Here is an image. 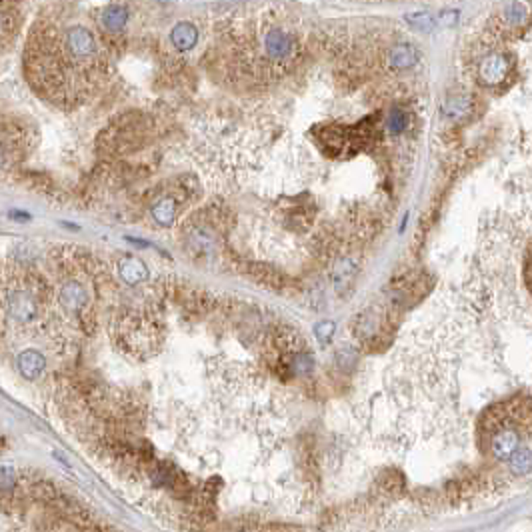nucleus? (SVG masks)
I'll list each match as a JSON object with an SVG mask.
<instances>
[{"mask_svg":"<svg viewBox=\"0 0 532 532\" xmlns=\"http://www.w3.org/2000/svg\"><path fill=\"white\" fill-rule=\"evenodd\" d=\"M38 279H13L6 280L4 286V310L6 316L18 327H30L37 325L38 318L42 316V310L47 301L42 294H38Z\"/></svg>","mask_w":532,"mask_h":532,"instance_id":"1","label":"nucleus"},{"mask_svg":"<svg viewBox=\"0 0 532 532\" xmlns=\"http://www.w3.org/2000/svg\"><path fill=\"white\" fill-rule=\"evenodd\" d=\"M508 71H510V62L504 54L500 52H495V54H488L486 59H483L480 62V78H483L484 85L495 86L500 85L504 78H507Z\"/></svg>","mask_w":532,"mask_h":532,"instance_id":"2","label":"nucleus"},{"mask_svg":"<svg viewBox=\"0 0 532 532\" xmlns=\"http://www.w3.org/2000/svg\"><path fill=\"white\" fill-rule=\"evenodd\" d=\"M66 47L76 59H88L97 52L95 37L83 26H74L66 32Z\"/></svg>","mask_w":532,"mask_h":532,"instance_id":"3","label":"nucleus"},{"mask_svg":"<svg viewBox=\"0 0 532 532\" xmlns=\"http://www.w3.org/2000/svg\"><path fill=\"white\" fill-rule=\"evenodd\" d=\"M265 49L266 54L274 61H282L291 54L292 40L286 32L282 30H270L265 37Z\"/></svg>","mask_w":532,"mask_h":532,"instance_id":"4","label":"nucleus"},{"mask_svg":"<svg viewBox=\"0 0 532 532\" xmlns=\"http://www.w3.org/2000/svg\"><path fill=\"white\" fill-rule=\"evenodd\" d=\"M519 445L520 438L514 430H502L492 438V452L498 460H508L519 450Z\"/></svg>","mask_w":532,"mask_h":532,"instance_id":"5","label":"nucleus"},{"mask_svg":"<svg viewBox=\"0 0 532 532\" xmlns=\"http://www.w3.org/2000/svg\"><path fill=\"white\" fill-rule=\"evenodd\" d=\"M170 42L179 50H191L198 42V30L191 23H179L170 30Z\"/></svg>","mask_w":532,"mask_h":532,"instance_id":"6","label":"nucleus"},{"mask_svg":"<svg viewBox=\"0 0 532 532\" xmlns=\"http://www.w3.org/2000/svg\"><path fill=\"white\" fill-rule=\"evenodd\" d=\"M16 366H18L20 375L25 376V378H37L44 370L47 361H44V356L38 351H25L18 356Z\"/></svg>","mask_w":532,"mask_h":532,"instance_id":"7","label":"nucleus"},{"mask_svg":"<svg viewBox=\"0 0 532 532\" xmlns=\"http://www.w3.org/2000/svg\"><path fill=\"white\" fill-rule=\"evenodd\" d=\"M418 61V54L416 50L412 49L411 44H397L392 47L390 52H388V64L397 71H406V68H412Z\"/></svg>","mask_w":532,"mask_h":532,"instance_id":"8","label":"nucleus"},{"mask_svg":"<svg viewBox=\"0 0 532 532\" xmlns=\"http://www.w3.org/2000/svg\"><path fill=\"white\" fill-rule=\"evenodd\" d=\"M126 23H128V11L121 4H112L102 14V26L109 32H121Z\"/></svg>","mask_w":532,"mask_h":532,"instance_id":"9","label":"nucleus"},{"mask_svg":"<svg viewBox=\"0 0 532 532\" xmlns=\"http://www.w3.org/2000/svg\"><path fill=\"white\" fill-rule=\"evenodd\" d=\"M119 272H121V277L128 284H136V282H140V280L146 279V266L140 262V260H136V258H124L119 266Z\"/></svg>","mask_w":532,"mask_h":532,"instance_id":"10","label":"nucleus"},{"mask_svg":"<svg viewBox=\"0 0 532 532\" xmlns=\"http://www.w3.org/2000/svg\"><path fill=\"white\" fill-rule=\"evenodd\" d=\"M174 212H176V206H174V202L169 200V198L160 200V202L155 205V208H152L155 220H157L158 224H162V226H170V224H172V220H174Z\"/></svg>","mask_w":532,"mask_h":532,"instance_id":"11","label":"nucleus"},{"mask_svg":"<svg viewBox=\"0 0 532 532\" xmlns=\"http://www.w3.org/2000/svg\"><path fill=\"white\" fill-rule=\"evenodd\" d=\"M510 471L514 474H528L532 471V452L531 450H516L510 459Z\"/></svg>","mask_w":532,"mask_h":532,"instance_id":"12","label":"nucleus"},{"mask_svg":"<svg viewBox=\"0 0 532 532\" xmlns=\"http://www.w3.org/2000/svg\"><path fill=\"white\" fill-rule=\"evenodd\" d=\"M406 23L411 26H414L416 30H421V32H430L433 28H435L436 20L433 14L428 13H411L406 14Z\"/></svg>","mask_w":532,"mask_h":532,"instance_id":"13","label":"nucleus"},{"mask_svg":"<svg viewBox=\"0 0 532 532\" xmlns=\"http://www.w3.org/2000/svg\"><path fill=\"white\" fill-rule=\"evenodd\" d=\"M468 109H471L468 98L464 97L450 98L447 102V114L448 116H452V119H462V116L468 112Z\"/></svg>","mask_w":532,"mask_h":532,"instance_id":"14","label":"nucleus"},{"mask_svg":"<svg viewBox=\"0 0 532 532\" xmlns=\"http://www.w3.org/2000/svg\"><path fill=\"white\" fill-rule=\"evenodd\" d=\"M406 114L402 112V110L399 109H394L390 114H388V121H387V126H388V131L392 134H400L404 128H406Z\"/></svg>","mask_w":532,"mask_h":532,"instance_id":"15","label":"nucleus"},{"mask_svg":"<svg viewBox=\"0 0 532 532\" xmlns=\"http://www.w3.org/2000/svg\"><path fill=\"white\" fill-rule=\"evenodd\" d=\"M504 16H507V20L514 23V25H519V23H522V20H524V16H526V11L522 8V4H519V2H512V4H508V8H507V13H504Z\"/></svg>","mask_w":532,"mask_h":532,"instance_id":"16","label":"nucleus"},{"mask_svg":"<svg viewBox=\"0 0 532 532\" xmlns=\"http://www.w3.org/2000/svg\"><path fill=\"white\" fill-rule=\"evenodd\" d=\"M459 23V13L457 11H445V13L440 14V16H436V25L438 26H454Z\"/></svg>","mask_w":532,"mask_h":532,"instance_id":"17","label":"nucleus"},{"mask_svg":"<svg viewBox=\"0 0 532 532\" xmlns=\"http://www.w3.org/2000/svg\"><path fill=\"white\" fill-rule=\"evenodd\" d=\"M332 332H334V327H332V325H328V322L327 325H322V327L316 328V337H318V339H322L325 342L330 340V334H332Z\"/></svg>","mask_w":532,"mask_h":532,"instance_id":"18","label":"nucleus"}]
</instances>
